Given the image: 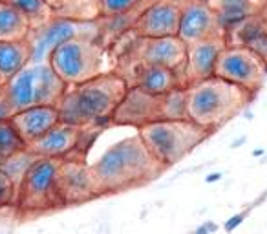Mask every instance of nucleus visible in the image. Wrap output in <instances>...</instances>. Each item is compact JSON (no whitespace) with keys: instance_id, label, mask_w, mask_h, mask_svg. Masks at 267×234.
Here are the masks:
<instances>
[{"instance_id":"1","label":"nucleus","mask_w":267,"mask_h":234,"mask_svg":"<svg viewBox=\"0 0 267 234\" xmlns=\"http://www.w3.org/2000/svg\"><path fill=\"white\" fill-rule=\"evenodd\" d=\"M128 82L116 72H108L82 84L68 86L59 101L60 122L77 128H106L128 92Z\"/></svg>"},{"instance_id":"2","label":"nucleus","mask_w":267,"mask_h":234,"mask_svg":"<svg viewBox=\"0 0 267 234\" xmlns=\"http://www.w3.org/2000/svg\"><path fill=\"white\" fill-rule=\"evenodd\" d=\"M90 168L102 194L148 183L165 170L144 146L138 130L134 136L106 146L96 161H92Z\"/></svg>"},{"instance_id":"3","label":"nucleus","mask_w":267,"mask_h":234,"mask_svg":"<svg viewBox=\"0 0 267 234\" xmlns=\"http://www.w3.org/2000/svg\"><path fill=\"white\" fill-rule=\"evenodd\" d=\"M252 97L254 94L220 77L194 82L187 88L188 121L212 134L232 117L244 112Z\"/></svg>"},{"instance_id":"4","label":"nucleus","mask_w":267,"mask_h":234,"mask_svg":"<svg viewBox=\"0 0 267 234\" xmlns=\"http://www.w3.org/2000/svg\"><path fill=\"white\" fill-rule=\"evenodd\" d=\"M68 84L55 74L52 64H30L0 88V96L13 114L32 106H57Z\"/></svg>"},{"instance_id":"5","label":"nucleus","mask_w":267,"mask_h":234,"mask_svg":"<svg viewBox=\"0 0 267 234\" xmlns=\"http://www.w3.org/2000/svg\"><path fill=\"white\" fill-rule=\"evenodd\" d=\"M138 134L152 158L163 168H168L185 160L196 146H200L210 136L207 130H203L188 119L183 121L158 119L141 126Z\"/></svg>"},{"instance_id":"6","label":"nucleus","mask_w":267,"mask_h":234,"mask_svg":"<svg viewBox=\"0 0 267 234\" xmlns=\"http://www.w3.org/2000/svg\"><path fill=\"white\" fill-rule=\"evenodd\" d=\"M48 62L68 86L82 84L104 72V48L99 40L75 38L62 44L50 55Z\"/></svg>"},{"instance_id":"7","label":"nucleus","mask_w":267,"mask_h":234,"mask_svg":"<svg viewBox=\"0 0 267 234\" xmlns=\"http://www.w3.org/2000/svg\"><path fill=\"white\" fill-rule=\"evenodd\" d=\"M59 160L37 158L16 190V205L26 212H40L46 208L62 207L59 196Z\"/></svg>"},{"instance_id":"8","label":"nucleus","mask_w":267,"mask_h":234,"mask_svg":"<svg viewBox=\"0 0 267 234\" xmlns=\"http://www.w3.org/2000/svg\"><path fill=\"white\" fill-rule=\"evenodd\" d=\"M75 38H90L99 40L101 38V24L99 22H80L72 18H60L55 16L44 26L32 30L28 44L32 50V64L48 62L50 55L62 44L75 40Z\"/></svg>"},{"instance_id":"9","label":"nucleus","mask_w":267,"mask_h":234,"mask_svg":"<svg viewBox=\"0 0 267 234\" xmlns=\"http://www.w3.org/2000/svg\"><path fill=\"white\" fill-rule=\"evenodd\" d=\"M214 77H220L230 84L256 94L266 82L267 64L252 50L246 46L227 44V48L222 52L218 58Z\"/></svg>"},{"instance_id":"10","label":"nucleus","mask_w":267,"mask_h":234,"mask_svg":"<svg viewBox=\"0 0 267 234\" xmlns=\"http://www.w3.org/2000/svg\"><path fill=\"white\" fill-rule=\"evenodd\" d=\"M130 55L138 64H152V66H161L174 72L183 86V74L187 66V44L180 37H138V40L132 44Z\"/></svg>"},{"instance_id":"11","label":"nucleus","mask_w":267,"mask_h":234,"mask_svg":"<svg viewBox=\"0 0 267 234\" xmlns=\"http://www.w3.org/2000/svg\"><path fill=\"white\" fill-rule=\"evenodd\" d=\"M182 0H154L134 22V33L143 38L178 37Z\"/></svg>"},{"instance_id":"12","label":"nucleus","mask_w":267,"mask_h":234,"mask_svg":"<svg viewBox=\"0 0 267 234\" xmlns=\"http://www.w3.org/2000/svg\"><path fill=\"white\" fill-rule=\"evenodd\" d=\"M102 192L90 165L82 160H64L59 170V196L62 205H77L96 200Z\"/></svg>"},{"instance_id":"13","label":"nucleus","mask_w":267,"mask_h":234,"mask_svg":"<svg viewBox=\"0 0 267 234\" xmlns=\"http://www.w3.org/2000/svg\"><path fill=\"white\" fill-rule=\"evenodd\" d=\"M178 37L187 46H190L207 38L225 37V35L210 6L182 0V18H180Z\"/></svg>"},{"instance_id":"14","label":"nucleus","mask_w":267,"mask_h":234,"mask_svg":"<svg viewBox=\"0 0 267 234\" xmlns=\"http://www.w3.org/2000/svg\"><path fill=\"white\" fill-rule=\"evenodd\" d=\"M161 97L150 96L146 92L130 86L124 99L118 106L112 117V124L116 126H132L139 130L141 126L160 119Z\"/></svg>"},{"instance_id":"15","label":"nucleus","mask_w":267,"mask_h":234,"mask_svg":"<svg viewBox=\"0 0 267 234\" xmlns=\"http://www.w3.org/2000/svg\"><path fill=\"white\" fill-rule=\"evenodd\" d=\"M225 48H227L225 37L207 38L187 46V66L183 74V88L214 77L218 58Z\"/></svg>"},{"instance_id":"16","label":"nucleus","mask_w":267,"mask_h":234,"mask_svg":"<svg viewBox=\"0 0 267 234\" xmlns=\"http://www.w3.org/2000/svg\"><path fill=\"white\" fill-rule=\"evenodd\" d=\"M84 128L70 126L64 122H59L52 128L46 136L32 143L28 148L32 150L37 158H48V160H72V156L80 148Z\"/></svg>"},{"instance_id":"17","label":"nucleus","mask_w":267,"mask_h":234,"mask_svg":"<svg viewBox=\"0 0 267 234\" xmlns=\"http://www.w3.org/2000/svg\"><path fill=\"white\" fill-rule=\"evenodd\" d=\"M11 122L18 130L20 138L30 146L32 143L46 136L60 122L59 108L57 106H32L28 110L13 114Z\"/></svg>"},{"instance_id":"18","label":"nucleus","mask_w":267,"mask_h":234,"mask_svg":"<svg viewBox=\"0 0 267 234\" xmlns=\"http://www.w3.org/2000/svg\"><path fill=\"white\" fill-rule=\"evenodd\" d=\"M128 86H136L139 90L156 97L165 96V94L176 90V88H183L180 77L170 70L138 62L132 68V82Z\"/></svg>"},{"instance_id":"19","label":"nucleus","mask_w":267,"mask_h":234,"mask_svg":"<svg viewBox=\"0 0 267 234\" xmlns=\"http://www.w3.org/2000/svg\"><path fill=\"white\" fill-rule=\"evenodd\" d=\"M208 6L216 13L225 37L252 16V0H210Z\"/></svg>"},{"instance_id":"20","label":"nucleus","mask_w":267,"mask_h":234,"mask_svg":"<svg viewBox=\"0 0 267 234\" xmlns=\"http://www.w3.org/2000/svg\"><path fill=\"white\" fill-rule=\"evenodd\" d=\"M30 64H32V50L28 40L0 42V88Z\"/></svg>"},{"instance_id":"21","label":"nucleus","mask_w":267,"mask_h":234,"mask_svg":"<svg viewBox=\"0 0 267 234\" xmlns=\"http://www.w3.org/2000/svg\"><path fill=\"white\" fill-rule=\"evenodd\" d=\"M32 33V24L20 11L0 0V42H22Z\"/></svg>"},{"instance_id":"22","label":"nucleus","mask_w":267,"mask_h":234,"mask_svg":"<svg viewBox=\"0 0 267 234\" xmlns=\"http://www.w3.org/2000/svg\"><path fill=\"white\" fill-rule=\"evenodd\" d=\"M55 16L80 22H96L101 16L99 0H44Z\"/></svg>"},{"instance_id":"23","label":"nucleus","mask_w":267,"mask_h":234,"mask_svg":"<svg viewBox=\"0 0 267 234\" xmlns=\"http://www.w3.org/2000/svg\"><path fill=\"white\" fill-rule=\"evenodd\" d=\"M35 161H37V156L33 154L32 150L30 148L20 150V152H16V154L6 158L0 172H2V174L15 185L16 190H18V186H20V183L24 181V178H26L28 170L32 168V165Z\"/></svg>"},{"instance_id":"24","label":"nucleus","mask_w":267,"mask_h":234,"mask_svg":"<svg viewBox=\"0 0 267 234\" xmlns=\"http://www.w3.org/2000/svg\"><path fill=\"white\" fill-rule=\"evenodd\" d=\"M4 2L13 6L16 11H20L22 15L30 20L32 30H37L52 18H55L54 10L44 0H4Z\"/></svg>"},{"instance_id":"25","label":"nucleus","mask_w":267,"mask_h":234,"mask_svg":"<svg viewBox=\"0 0 267 234\" xmlns=\"http://www.w3.org/2000/svg\"><path fill=\"white\" fill-rule=\"evenodd\" d=\"M160 119H168V121H183V119H188L187 88H176V90L161 96Z\"/></svg>"},{"instance_id":"26","label":"nucleus","mask_w":267,"mask_h":234,"mask_svg":"<svg viewBox=\"0 0 267 234\" xmlns=\"http://www.w3.org/2000/svg\"><path fill=\"white\" fill-rule=\"evenodd\" d=\"M26 148H28L26 141L20 138V134L15 128V124L11 122V119L0 122V154L10 158V156Z\"/></svg>"},{"instance_id":"27","label":"nucleus","mask_w":267,"mask_h":234,"mask_svg":"<svg viewBox=\"0 0 267 234\" xmlns=\"http://www.w3.org/2000/svg\"><path fill=\"white\" fill-rule=\"evenodd\" d=\"M141 4L143 0H99V11L102 18H116L132 13Z\"/></svg>"},{"instance_id":"28","label":"nucleus","mask_w":267,"mask_h":234,"mask_svg":"<svg viewBox=\"0 0 267 234\" xmlns=\"http://www.w3.org/2000/svg\"><path fill=\"white\" fill-rule=\"evenodd\" d=\"M16 202V188L2 172H0V208Z\"/></svg>"},{"instance_id":"29","label":"nucleus","mask_w":267,"mask_h":234,"mask_svg":"<svg viewBox=\"0 0 267 234\" xmlns=\"http://www.w3.org/2000/svg\"><path fill=\"white\" fill-rule=\"evenodd\" d=\"M251 210L252 208L251 207H247L246 210H242V212H236V214H232L229 220H225V224H224V230L227 234H230V232H234L238 227H240L244 222L247 220V216L251 214Z\"/></svg>"},{"instance_id":"30","label":"nucleus","mask_w":267,"mask_h":234,"mask_svg":"<svg viewBox=\"0 0 267 234\" xmlns=\"http://www.w3.org/2000/svg\"><path fill=\"white\" fill-rule=\"evenodd\" d=\"M218 224L212 222V220H207V222H203L202 225H198L196 229L192 230L190 234H216L218 232Z\"/></svg>"},{"instance_id":"31","label":"nucleus","mask_w":267,"mask_h":234,"mask_svg":"<svg viewBox=\"0 0 267 234\" xmlns=\"http://www.w3.org/2000/svg\"><path fill=\"white\" fill-rule=\"evenodd\" d=\"M11 117H13V110L10 108V104L6 102V99L0 96V122L4 121H10Z\"/></svg>"},{"instance_id":"32","label":"nucleus","mask_w":267,"mask_h":234,"mask_svg":"<svg viewBox=\"0 0 267 234\" xmlns=\"http://www.w3.org/2000/svg\"><path fill=\"white\" fill-rule=\"evenodd\" d=\"M222 178H224L222 172H210V174L205 176V183H216V181H220Z\"/></svg>"},{"instance_id":"33","label":"nucleus","mask_w":267,"mask_h":234,"mask_svg":"<svg viewBox=\"0 0 267 234\" xmlns=\"http://www.w3.org/2000/svg\"><path fill=\"white\" fill-rule=\"evenodd\" d=\"M247 141V136H242V138H236L232 143H230V148H240L242 144H246Z\"/></svg>"},{"instance_id":"34","label":"nucleus","mask_w":267,"mask_h":234,"mask_svg":"<svg viewBox=\"0 0 267 234\" xmlns=\"http://www.w3.org/2000/svg\"><path fill=\"white\" fill-rule=\"evenodd\" d=\"M266 200H267V190L264 192V194H262V196H260V198H258V200H254V202H252L251 205H249V207H251V208L260 207V203H264V202H266Z\"/></svg>"},{"instance_id":"35","label":"nucleus","mask_w":267,"mask_h":234,"mask_svg":"<svg viewBox=\"0 0 267 234\" xmlns=\"http://www.w3.org/2000/svg\"><path fill=\"white\" fill-rule=\"evenodd\" d=\"M264 154H266V150L264 148H256V150H252L251 152L252 158H260V156H264Z\"/></svg>"},{"instance_id":"36","label":"nucleus","mask_w":267,"mask_h":234,"mask_svg":"<svg viewBox=\"0 0 267 234\" xmlns=\"http://www.w3.org/2000/svg\"><path fill=\"white\" fill-rule=\"evenodd\" d=\"M188 2H200V4H208L210 0H188Z\"/></svg>"},{"instance_id":"37","label":"nucleus","mask_w":267,"mask_h":234,"mask_svg":"<svg viewBox=\"0 0 267 234\" xmlns=\"http://www.w3.org/2000/svg\"><path fill=\"white\" fill-rule=\"evenodd\" d=\"M4 161H6V156L0 154V168H2V165H4Z\"/></svg>"}]
</instances>
